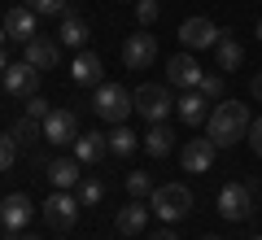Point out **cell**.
<instances>
[{"instance_id": "cell-1", "label": "cell", "mask_w": 262, "mask_h": 240, "mask_svg": "<svg viewBox=\"0 0 262 240\" xmlns=\"http://www.w3.org/2000/svg\"><path fill=\"white\" fill-rule=\"evenodd\" d=\"M249 105H241V101H223V105H214L210 110V118H206V136L214 140L219 148H232V144H241L245 136H249Z\"/></svg>"}, {"instance_id": "cell-2", "label": "cell", "mask_w": 262, "mask_h": 240, "mask_svg": "<svg viewBox=\"0 0 262 240\" xmlns=\"http://www.w3.org/2000/svg\"><path fill=\"white\" fill-rule=\"evenodd\" d=\"M253 197H258V188H253V184H245V179H232V184L219 188L214 205H219V214H223L227 223H245V219L253 214Z\"/></svg>"}, {"instance_id": "cell-3", "label": "cell", "mask_w": 262, "mask_h": 240, "mask_svg": "<svg viewBox=\"0 0 262 240\" xmlns=\"http://www.w3.org/2000/svg\"><path fill=\"white\" fill-rule=\"evenodd\" d=\"M149 205H153V214H158L162 223H179V219L192 214V192H188L184 184H162V188H153Z\"/></svg>"}, {"instance_id": "cell-4", "label": "cell", "mask_w": 262, "mask_h": 240, "mask_svg": "<svg viewBox=\"0 0 262 240\" xmlns=\"http://www.w3.org/2000/svg\"><path fill=\"white\" fill-rule=\"evenodd\" d=\"M92 110H96V118H101V122H114V127H118V122L136 110V101H131L127 88L101 83V88H96V96H92Z\"/></svg>"}, {"instance_id": "cell-5", "label": "cell", "mask_w": 262, "mask_h": 240, "mask_svg": "<svg viewBox=\"0 0 262 240\" xmlns=\"http://www.w3.org/2000/svg\"><path fill=\"white\" fill-rule=\"evenodd\" d=\"M131 101H136V114H140L144 122H166V118H170V110H175L170 92H166V88H158V83L136 88V92H131Z\"/></svg>"}, {"instance_id": "cell-6", "label": "cell", "mask_w": 262, "mask_h": 240, "mask_svg": "<svg viewBox=\"0 0 262 240\" xmlns=\"http://www.w3.org/2000/svg\"><path fill=\"white\" fill-rule=\"evenodd\" d=\"M44 223L48 227H57V231H70L79 223V197H70V192H53V197H44Z\"/></svg>"}, {"instance_id": "cell-7", "label": "cell", "mask_w": 262, "mask_h": 240, "mask_svg": "<svg viewBox=\"0 0 262 240\" xmlns=\"http://www.w3.org/2000/svg\"><path fill=\"white\" fill-rule=\"evenodd\" d=\"M0 83H5V92H9V96H35L39 70L31 61H9V66H5V74H0Z\"/></svg>"}, {"instance_id": "cell-8", "label": "cell", "mask_w": 262, "mask_h": 240, "mask_svg": "<svg viewBox=\"0 0 262 240\" xmlns=\"http://www.w3.org/2000/svg\"><path fill=\"white\" fill-rule=\"evenodd\" d=\"M214 153H219V144L214 140H188L184 144V153H179V162H184V175H206L210 166H214Z\"/></svg>"}, {"instance_id": "cell-9", "label": "cell", "mask_w": 262, "mask_h": 240, "mask_svg": "<svg viewBox=\"0 0 262 240\" xmlns=\"http://www.w3.org/2000/svg\"><path fill=\"white\" fill-rule=\"evenodd\" d=\"M153 57H158V39L149 35V27H144L140 35H127V44H122V61H127L131 70H149Z\"/></svg>"}, {"instance_id": "cell-10", "label": "cell", "mask_w": 262, "mask_h": 240, "mask_svg": "<svg viewBox=\"0 0 262 240\" xmlns=\"http://www.w3.org/2000/svg\"><path fill=\"white\" fill-rule=\"evenodd\" d=\"M79 140V118L70 110H53L44 118V144H75Z\"/></svg>"}, {"instance_id": "cell-11", "label": "cell", "mask_w": 262, "mask_h": 240, "mask_svg": "<svg viewBox=\"0 0 262 240\" xmlns=\"http://www.w3.org/2000/svg\"><path fill=\"white\" fill-rule=\"evenodd\" d=\"M179 44H184L188 53H196V48H214L219 44V27L210 18H188L184 27H179Z\"/></svg>"}, {"instance_id": "cell-12", "label": "cell", "mask_w": 262, "mask_h": 240, "mask_svg": "<svg viewBox=\"0 0 262 240\" xmlns=\"http://www.w3.org/2000/svg\"><path fill=\"white\" fill-rule=\"evenodd\" d=\"M149 214H153V205H144V201L131 197V201L114 214V231H118V236H140V231L149 227Z\"/></svg>"}, {"instance_id": "cell-13", "label": "cell", "mask_w": 262, "mask_h": 240, "mask_svg": "<svg viewBox=\"0 0 262 240\" xmlns=\"http://www.w3.org/2000/svg\"><path fill=\"white\" fill-rule=\"evenodd\" d=\"M79 166H83V162H75V157H53V162L44 166V179L57 188V192H70V188H79V184H83Z\"/></svg>"}, {"instance_id": "cell-14", "label": "cell", "mask_w": 262, "mask_h": 240, "mask_svg": "<svg viewBox=\"0 0 262 240\" xmlns=\"http://www.w3.org/2000/svg\"><path fill=\"white\" fill-rule=\"evenodd\" d=\"M201 74H206V70L196 66L192 53H179V57H170V61H166V79L175 88H184V92H192V88L201 83Z\"/></svg>"}, {"instance_id": "cell-15", "label": "cell", "mask_w": 262, "mask_h": 240, "mask_svg": "<svg viewBox=\"0 0 262 240\" xmlns=\"http://www.w3.org/2000/svg\"><path fill=\"white\" fill-rule=\"evenodd\" d=\"M31 219H35V205H31V197L13 192V197H5V201H0V223H5L9 231H22Z\"/></svg>"}, {"instance_id": "cell-16", "label": "cell", "mask_w": 262, "mask_h": 240, "mask_svg": "<svg viewBox=\"0 0 262 240\" xmlns=\"http://www.w3.org/2000/svg\"><path fill=\"white\" fill-rule=\"evenodd\" d=\"M22 61H31L35 70H53V66H61V39H44V35L27 39V57H22Z\"/></svg>"}, {"instance_id": "cell-17", "label": "cell", "mask_w": 262, "mask_h": 240, "mask_svg": "<svg viewBox=\"0 0 262 240\" xmlns=\"http://www.w3.org/2000/svg\"><path fill=\"white\" fill-rule=\"evenodd\" d=\"M5 35L9 39H18V44H27V39H35V27H39V13H31L27 5H18V9H9L5 13Z\"/></svg>"}, {"instance_id": "cell-18", "label": "cell", "mask_w": 262, "mask_h": 240, "mask_svg": "<svg viewBox=\"0 0 262 240\" xmlns=\"http://www.w3.org/2000/svg\"><path fill=\"white\" fill-rule=\"evenodd\" d=\"M101 57L96 53H75V61H70V79H75L79 88H101Z\"/></svg>"}, {"instance_id": "cell-19", "label": "cell", "mask_w": 262, "mask_h": 240, "mask_svg": "<svg viewBox=\"0 0 262 240\" xmlns=\"http://www.w3.org/2000/svg\"><path fill=\"white\" fill-rule=\"evenodd\" d=\"M70 148H75V162H83V166H96V162L110 153V144H105L101 131H79V140Z\"/></svg>"}, {"instance_id": "cell-20", "label": "cell", "mask_w": 262, "mask_h": 240, "mask_svg": "<svg viewBox=\"0 0 262 240\" xmlns=\"http://www.w3.org/2000/svg\"><path fill=\"white\" fill-rule=\"evenodd\" d=\"M175 114L188 122V127H201V122L210 118V101H206V96H201V92L192 88V92H184V96L175 101Z\"/></svg>"}, {"instance_id": "cell-21", "label": "cell", "mask_w": 262, "mask_h": 240, "mask_svg": "<svg viewBox=\"0 0 262 240\" xmlns=\"http://www.w3.org/2000/svg\"><path fill=\"white\" fill-rule=\"evenodd\" d=\"M57 39H61L66 48H75V53H83V44L92 39V27H88L83 18H75V13H66V18H61V31H57Z\"/></svg>"}, {"instance_id": "cell-22", "label": "cell", "mask_w": 262, "mask_h": 240, "mask_svg": "<svg viewBox=\"0 0 262 240\" xmlns=\"http://www.w3.org/2000/svg\"><path fill=\"white\" fill-rule=\"evenodd\" d=\"M214 53H219V70H241V61H245V48H241V39L232 31H219Z\"/></svg>"}, {"instance_id": "cell-23", "label": "cell", "mask_w": 262, "mask_h": 240, "mask_svg": "<svg viewBox=\"0 0 262 240\" xmlns=\"http://www.w3.org/2000/svg\"><path fill=\"white\" fill-rule=\"evenodd\" d=\"M140 144L149 148V157H166L170 148H175V131H170L166 122H149V131H144Z\"/></svg>"}, {"instance_id": "cell-24", "label": "cell", "mask_w": 262, "mask_h": 240, "mask_svg": "<svg viewBox=\"0 0 262 240\" xmlns=\"http://www.w3.org/2000/svg\"><path fill=\"white\" fill-rule=\"evenodd\" d=\"M105 144H110V153H114V157H131L136 148H140V136H136L131 127H122V122H118V127L105 136Z\"/></svg>"}, {"instance_id": "cell-25", "label": "cell", "mask_w": 262, "mask_h": 240, "mask_svg": "<svg viewBox=\"0 0 262 240\" xmlns=\"http://www.w3.org/2000/svg\"><path fill=\"white\" fill-rule=\"evenodd\" d=\"M9 136L18 140V148H31L35 140H44V122H39V118H27V114H22V118L13 122V131H9Z\"/></svg>"}, {"instance_id": "cell-26", "label": "cell", "mask_w": 262, "mask_h": 240, "mask_svg": "<svg viewBox=\"0 0 262 240\" xmlns=\"http://www.w3.org/2000/svg\"><path fill=\"white\" fill-rule=\"evenodd\" d=\"M66 5L70 0H27V9L39 13V18H66Z\"/></svg>"}, {"instance_id": "cell-27", "label": "cell", "mask_w": 262, "mask_h": 240, "mask_svg": "<svg viewBox=\"0 0 262 240\" xmlns=\"http://www.w3.org/2000/svg\"><path fill=\"white\" fill-rule=\"evenodd\" d=\"M127 192L136 197V201L153 197V184H149V175H144V170H131V175H127Z\"/></svg>"}, {"instance_id": "cell-28", "label": "cell", "mask_w": 262, "mask_h": 240, "mask_svg": "<svg viewBox=\"0 0 262 240\" xmlns=\"http://www.w3.org/2000/svg\"><path fill=\"white\" fill-rule=\"evenodd\" d=\"M101 197H105L101 179H83V184H79V205H101Z\"/></svg>"}, {"instance_id": "cell-29", "label": "cell", "mask_w": 262, "mask_h": 240, "mask_svg": "<svg viewBox=\"0 0 262 240\" xmlns=\"http://www.w3.org/2000/svg\"><path fill=\"white\" fill-rule=\"evenodd\" d=\"M196 92L206 96V101H219V96H223V74H201Z\"/></svg>"}, {"instance_id": "cell-30", "label": "cell", "mask_w": 262, "mask_h": 240, "mask_svg": "<svg viewBox=\"0 0 262 240\" xmlns=\"http://www.w3.org/2000/svg\"><path fill=\"white\" fill-rule=\"evenodd\" d=\"M158 13H162L158 0H136V18H140V27H153V22H158Z\"/></svg>"}, {"instance_id": "cell-31", "label": "cell", "mask_w": 262, "mask_h": 240, "mask_svg": "<svg viewBox=\"0 0 262 240\" xmlns=\"http://www.w3.org/2000/svg\"><path fill=\"white\" fill-rule=\"evenodd\" d=\"M13 157H18V140L0 131V170H9V166H13Z\"/></svg>"}, {"instance_id": "cell-32", "label": "cell", "mask_w": 262, "mask_h": 240, "mask_svg": "<svg viewBox=\"0 0 262 240\" xmlns=\"http://www.w3.org/2000/svg\"><path fill=\"white\" fill-rule=\"evenodd\" d=\"M48 114H53V110L44 105V96H27V118H39V122H44Z\"/></svg>"}, {"instance_id": "cell-33", "label": "cell", "mask_w": 262, "mask_h": 240, "mask_svg": "<svg viewBox=\"0 0 262 240\" xmlns=\"http://www.w3.org/2000/svg\"><path fill=\"white\" fill-rule=\"evenodd\" d=\"M245 140H249V144H253V153L262 157V118H253V122H249V136H245Z\"/></svg>"}, {"instance_id": "cell-34", "label": "cell", "mask_w": 262, "mask_h": 240, "mask_svg": "<svg viewBox=\"0 0 262 240\" xmlns=\"http://www.w3.org/2000/svg\"><path fill=\"white\" fill-rule=\"evenodd\" d=\"M249 92H253V101H262V70L249 79Z\"/></svg>"}, {"instance_id": "cell-35", "label": "cell", "mask_w": 262, "mask_h": 240, "mask_svg": "<svg viewBox=\"0 0 262 240\" xmlns=\"http://www.w3.org/2000/svg\"><path fill=\"white\" fill-rule=\"evenodd\" d=\"M149 240H179V236H175L170 227H162V231H149Z\"/></svg>"}, {"instance_id": "cell-36", "label": "cell", "mask_w": 262, "mask_h": 240, "mask_svg": "<svg viewBox=\"0 0 262 240\" xmlns=\"http://www.w3.org/2000/svg\"><path fill=\"white\" fill-rule=\"evenodd\" d=\"M5 66H9V61H5V53H0V74H5Z\"/></svg>"}, {"instance_id": "cell-37", "label": "cell", "mask_w": 262, "mask_h": 240, "mask_svg": "<svg viewBox=\"0 0 262 240\" xmlns=\"http://www.w3.org/2000/svg\"><path fill=\"white\" fill-rule=\"evenodd\" d=\"M18 240H39V236H31V231H27V236H18Z\"/></svg>"}, {"instance_id": "cell-38", "label": "cell", "mask_w": 262, "mask_h": 240, "mask_svg": "<svg viewBox=\"0 0 262 240\" xmlns=\"http://www.w3.org/2000/svg\"><path fill=\"white\" fill-rule=\"evenodd\" d=\"M0 48H5V27H0Z\"/></svg>"}, {"instance_id": "cell-39", "label": "cell", "mask_w": 262, "mask_h": 240, "mask_svg": "<svg viewBox=\"0 0 262 240\" xmlns=\"http://www.w3.org/2000/svg\"><path fill=\"white\" fill-rule=\"evenodd\" d=\"M258 39H262V18H258Z\"/></svg>"}, {"instance_id": "cell-40", "label": "cell", "mask_w": 262, "mask_h": 240, "mask_svg": "<svg viewBox=\"0 0 262 240\" xmlns=\"http://www.w3.org/2000/svg\"><path fill=\"white\" fill-rule=\"evenodd\" d=\"M201 240H219V236H201Z\"/></svg>"}, {"instance_id": "cell-41", "label": "cell", "mask_w": 262, "mask_h": 240, "mask_svg": "<svg viewBox=\"0 0 262 240\" xmlns=\"http://www.w3.org/2000/svg\"><path fill=\"white\" fill-rule=\"evenodd\" d=\"M57 240H70V236H57Z\"/></svg>"}, {"instance_id": "cell-42", "label": "cell", "mask_w": 262, "mask_h": 240, "mask_svg": "<svg viewBox=\"0 0 262 240\" xmlns=\"http://www.w3.org/2000/svg\"><path fill=\"white\" fill-rule=\"evenodd\" d=\"M249 240H262V236H249Z\"/></svg>"}, {"instance_id": "cell-43", "label": "cell", "mask_w": 262, "mask_h": 240, "mask_svg": "<svg viewBox=\"0 0 262 240\" xmlns=\"http://www.w3.org/2000/svg\"><path fill=\"white\" fill-rule=\"evenodd\" d=\"M0 92H5V83H0Z\"/></svg>"}]
</instances>
